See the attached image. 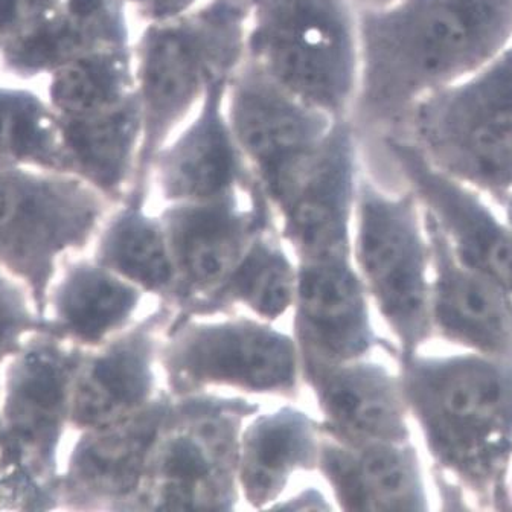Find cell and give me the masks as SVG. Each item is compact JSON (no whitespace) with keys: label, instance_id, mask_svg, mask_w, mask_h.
Segmentation results:
<instances>
[{"label":"cell","instance_id":"obj_7","mask_svg":"<svg viewBox=\"0 0 512 512\" xmlns=\"http://www.w3.org/2000/svg\"><path fill=\"white\" fill-rule=\"evenodd\" d=\"M256 412L243 398L173 397L135 509H234L241 430Z\"/></svg>","mask_w":512,"mask_h":512},{"label":"cell","instance_id":"obj_24","mask_svg":"<svg viewBox=\"0 0 512 512\" xmlns=\"http://www.w3.org/2000/svg\"><path fill=\"white\" fill-rule=\"evenodd\" d=\"M141 288L101 264L69 267L51 296L49 333L81 346H101L132 322L142 301Z\"/></svg>","mask_w":512,"mask_h":512},{"label":"cell","instance_id":"obj_2","mask_svg":"<svg viewBox=\"0 0 512 512\" xmlns=\"http://www.w3.org/2000/svg\"><path fill=\"white\" fill-rule=\"evenodd\" d=\"M249 0H203L186 13L142 23L133 40L142 148L135 185L147 188L151 159L206 93L246 60Z\"/></svg>","mask_w":512,"mask_h":512},{"label":"cell","instance_id":"obj_19","mask_svg":"<svg viewBox=\"0 0 512 512\" xmlns=\"http://www.w3.org/2000/svg\"><path fill=\"white\" fill-rule=\"evenodd\" d=\"M168 319L170 310L164 307L107 340L93 356H84L72 389L69 423L75 429L124 420L157 397L154 366Z\"/></svg>","mask_w":512,"mask_h":512},{"label":"cell","instance_id":"obj_9","mask_svg":"<svg viewBox=\"0 0 512 512\" xmlns=\"http://www.w3.org/2000/svg\"><path fill=\"white\" fill-rule=\"evenodd\" d=\"M352 260L381 316L412 354L430 330L427 246L416 196L389 194L360 176Z\"/></svg>","mask_w":512,"mask_h":512},{"label":"cell","instance_id":"obj_25","mask_svg":"<svg viewBox=\"0 0 512 512\" xmlns=\"http://www.w3.org/2000/svg\"><path fill=\"white\" fill-rule=\"evenodd\" d=\"M147 189L135 186L110 218L96 247L95 261L142 292L173 298L176 272L159 217L145 211Z\"/></svg>","mask_w":512,"mask_h":512},{"label":"cell","instance_id":"obj_5","mask_svg":"<svg viewBox=\"0 0 512 512\" xmlns=\"http://www.w3.org/2000/svg\"><path fill=\"white\" fill-rule=\"evenodd\" d=\"M400 130L432 167L487 191L512 188V43L484 68L413 104Z\"/></svg>","mask_w":512,"mask_h":512},{"label":"cell","instance_id":"obj_18","mask_svg":"<svg viewBox=\"0 0 512 512\" xmlns=\"http://www.w3.org/2000/svg\"><path fill=\"white\" fill-rule=\"evenodd\" d=\"M386 147L415 194L471 269L512 295V234L465 183L436 170L406 138L389 135Z\"/></svg>","mask_w":512,"mask_h":512},{"label":"cell","instance_id":"obj_15","mask_svg":"<svg viewBox=\"0 0 512 512\" xmlns=\"http://www.w3.org/2000/svg\"><path fill=\"white\" fill-rule=\"evenodd\" d=\"M229 80L218 81L154 153L148 182L165 205L211 202L258 188L226 110Z\"/></svg>","mask_w":512,"mask_h":512},{"label":"cell","instance_id":"obj_14","mask_svg":"<svg viewBox=\"0 0 512 512\" xmlns=\"http://www.w3.org/2000/svg\"><path fill=\"white\" fill-rule=\"evenodd\" d=\"M360 176L357 127L351 118L340 119L273 209L298 261L352 258Z\"/></svg>","mask_w":512,"mask_h":512},{"label":"cell","instance_id":"obj_10","mask_svg":"<svg viewBox=\"0 0 512 512\" xmlns=\"http://www.w3.org/2000/svg\"><path fill=\"white\" fill-rule=\"evenodd\" d=\"M226 110L272 212L340 121L285 92L246 60L229 80Z\"/></svg>","mask_w":512,"mask_h":512},{"label":"cell","instance_id":"obj_4","mask_svg":"<svg viewBox=\"0 0 512 512\" xmlns=\"http://www.w3.org/2000/svg\"><path fill=\"white\" fill-rule=\"evenodd\" d=\"M246 61L302 103L351 118L360 81L352 0H249Z\"/></svg>","mask_w":512,"mask_h":512},{"label":"cell","instance_id":"obj_6","mask_svg":"<svg viewBox=\"0 0 512 512\" xmlns=\"http://www.w3.org/2000/svg\"><path fill=\"white\" fill-rule=\"evenodd\" d=\"M109 203L75 174L0 162V269L22 282L40 317L61 255L89 243Z\"/></svg>","mask_w":512,"mask_h":512},{"label":"cell","instance_id":"obj_11","mask_svg":"<svg viewBox=\"0 0 512 512\" xmlns=\"http://www.w3.org/2000/svg\"><path fill=\"white\" fill-rule=\"evenodd\" d=\"M39 331L8 366L0 445L42 484L54 485L64 427L71 420L72 389L84 352Z\"/></svg>","mask_w":512,"mask_h":512},{"label":"cell","instance_id":"obj_27","mask_svg":"<svg viewBox=\"0 0 512 512\" xmlns=\"http://www.w3.org/2000/svg\"><path fill=\"white\" fill-rule=\"evenodd\" d=\"M0 159L69 173L60 121L28 93L0 89Z\"/></svg>","mask_w":512,"mask_h":512},{"label":"cell","instance_id":"obj_8","mask_svg":"<svg viewBox=\"0 0 512 512\" xmlns=\"http://www.w3.org/2000/svg\"><path fill=\"white\" fill-rule=\"evenodd\" d=\"M171 397L206 389L292 395L302 377L295 337L261 319L179 320L164 345Z\"/></svg>","mask_w":512,"mask_h":512},{"label":"cell","instance_id":"obj_3","mask_svg":"<svg viewBox=\"0 0 512 512\" xmlns=\"http://www.w3.org/2000/svg\"><path fill=\"white\" fill-rule=\"evenodd\" d=\"M401 386L436 459L473 484L491 482L512 448L511 363L412 352Z\"/></svg>","mask_w":512,"mask_h":512},{"label":"cell","instance_id":"obj_22","mask_svg":"<svg viewBox=\"0 0 512 512\" xmlns=\"http://www.w3.org/2000/svg\"><path fill=\"white\" fill-rule=\"evenodd\" d=\"M317 470L343 511H423L426 493L407 442L343 445L322 435Z\"/></svg>","mask_w":512,"mask_h":512},{"label":"cell","instance_id":"obj_12","mask_svg":"<svg viewBox=\"0 0 512 512\" xmlns=\"http://www.w3.org/2000/svg\"><path fill=\"white\" fill-rule=\"evenodd\" d=\"M272 214L258 188L211 202L165 205L159 218L176 272L171 302L191 316L228 279L256 235L270 228Z\"/></svg>","mask_w":512,"mask_h":512},{"label":"cell","instance_id":"obj_1","mask_svg":"<svg viewBox=\"0 0 512 512\" xmlns=\"http://www.w3.org/2000/svg\"><path fill=\"white\" fill-rule=\"evenodd\" d=\"M354 124L400 130L413 104L512 43V0H394L359 10Z\"/></svg>","mask_w":512,"mask_h":512},{"label":"cell","instance_id":"obj_30","mask_svg":"<svg viewBox=\"0 0 512 512\" xmlns=\"http://www.w3.org/2000/svg\"><path fill=\"white\" fill-rule=\"evenodd\" d=\"M302 503L299 506V511H313V509H330V506L325 503L324 497L320 496L319 491H304V493L299 494L295 499L287 500V503H278L275 508L285 509L288 505H292V503Z\"/></svg>","mask_w":512,"mask_h":512},{"label":"cell","instance_id":"obj_21","mask_svg":"<svg viewBox=\"0 0 512 512\" xmlns=\"http://www.w3.org/2000/svg\"><path fill=\"white\" fill-rule=\"evenodd\" d=\"M426 226L436 264L430 316L439 330L485 354L511 357L512 317L505 292L456 255L429 212Z\"/></svg>","mask_w":512,"mask_h":512},{"label":"cell","instance_id":"obj_16","mask_svg":"<svg viewBox=\"0 0 512 512\" xmlns=\"http://www.w3.org/2000/svg\"><path fill=\"white\" fill-rule=\"evenodd\" d=\"M173 397L157 395L124 420L83 430L61 479V499L72 508L133 511Z\"/></svg>","mask_w":512,"mask_h":512},{"label":"cell","instance_id":"obj_17","mask_svg":"<svg viewBox=\"0 0 512 512\" xmlns=\"http://www.w3.org/2000/svg\"><path fill=\"white\" fill-rule=\"evenodd\" d=\"M293 311L301 362H351L375 345L368 292L352 258L299 261Z\"/></svg>","mask_w":512,"mask_h":512},{"label":"cell","instance_id":"obj_13","mask_svg":"<svg viewBox=\"0 0 512 512\" xmlns=\"http://www.w3.org/2000/svg\"><path fill=\"white\" fill-rule=\"evenodd\" d=\"M122 0H0V57L14 71H52L83 55L132 46Z\"/></svg>","mask_w":512,"mask_h":512},{"label":"cell","instance_id":"obj_29","mask_svg":"<svg viewBox=\"0 0 512 512\" xmlns=\"http://www.w3.org/2000/svg\"><path fill=\"white\" fill-rule=\"evenodd\" d=\"M132 16L142 23L160 22L186 13L203 0H122Z\"/></svg>","mask_w":512,"mask_h":512},{"label":"cell","instance_id":"obj_26","mask_svg":"<svg viewBox=\"0 0 512 512\" xmlns=\"http://www.w3.org/2000/svg\"><path fill=\"white\" fill-rule=\"evenodd\" d=\"M269 232L270 228L256 235L228 279L191 316L240 305L258 319L275 322L293 308L298 266Z\"/></svg>","mask_w":512,"mask_h":512},{"label":"cell","instance_id":"obj_28","mask_svg":"<svg viewBox=\"0 0 512 512\" xmlns=\"http://www.w3.org/2000/svg\"><path fill=\"white\" fill-rule=\"evenodd\" d=\"M28 290L0 270V363L13 359L29 334L48 330L37 313Z\"/></svg>","mask_w":512,"mask_h":512},{"label":"cell","instance_id":"obj_33","mask_svg":"<svg viewBox=\"0 0 512 512\" xmlns=\"http://www.w3.org/2000/svg\"><path fill=\"white\" fill-rule=\"evenodd\" d=\"M0 427H2V407H0Z\"/></svg>","mask_w":512,"mask_h":512},{"label":"cell","instance_id":"obj_23","mask_svg":"<svg viewBox=\"0 0 512 512\" xmlns=\"http://www.w3.org/2000/svg\"><path fill=\"white\" fill-rule=\"evenodd\" d=\"M322 430L292 406L261 413L241 430L238 490L252 508L272 509L299 471L317 470Z\"/></svg>","mask_w":512,"mask_h":512},{"label":"cell","instance_id":"obj_31","mask_svg":"<svg viewBox=\"0 0 512 512\" xmlns=\"http://www.w3.org/2000/svg\"><path fill=\"white\" fill-rule=\"evenodd\" d=\"M359 10L362 8H377L383 7V5L391 4L394 0H352Z\"/></svg>","mask_w":512,"mask_h":512},{"label":"cell","instance_id":"obj_20","mask_svg":"<svg viewBox=\"0 0 512 512\" xmlns=\"http://www.w3.org/2000/svg\"><path fill=\"white\" fill-rule=\"evenodd\" d=\"M325 438L343 445L407 442L406 398L400 378L363 359L343 363L301 362Z\"/></svg>","mask_w":512,"mask_h":512},{"label":"cell","instance_id":"obj_32","mask_svg":"<svg viewBox=\"0 0 512 512\" xmlns=\"http://www.w3.org/2000/svg\"><path fill=\"white\" fill-rule=\"evenodd\" d=\"M508 215H509V221H511V224H512V196L508 202Z\"/></svg>","mask_w":512,"mask_h":512}]
</instances>
